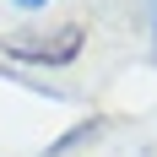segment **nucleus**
Instances as JSON below:
<instances>
[{"instance_id": "f03ea898", "label": "nucleus", "mask_w": 157, "mask_h": 157, "mask_svg": "<svg viewBox=\"0 0 157 157\" xmlns=\"http://www.w3.org/2000/svg\"><path fill=\"white\" fill-rule=\"evenodd\" d=\"M98 130H103V119H87V125H76V130H71V136H60V141L49 146V157H65V152H71V146H81V141H87V136H98Z\"/></svg>"}, {"instance_id": "7ed1b4c3", "label": "nucleus", "mask_w": 157, "mask_h": 157, "mask_svg": "<svg viewBox=\"0 0 157 157\" xmlns=\"http://www.w3.org/2000/svg\"><path fill=\"white\" fill-rule=\"evenodd\" d=\"M152 6V60H157V0H146Z\"/></svg>"}, {"instance_id": "20e7f679", "label": "nucleus", "mask_w": 157, "mask_h": 157, "mask_svg": "<svg viewBox=\"0 0 157 157\" xmlns=\"http://www.w3.org/2000/svg\"><path fill=\"white\" fill-rule=\"evenodd\" d=\"M11 6H22V11H38V6H49V0H11Z\"/></svg>"}, {"instance_id": "f257e3e1", "label": "nucleus", "mask_w": 157, "mask_h": 157, "mask_svg": "<svg viewBox=\"0 0 157 157\" xmlns=\"http://www.w3.org/2000/svg\"><path fill=\"white\" fill-rule=\"evenodd\" d=\"M0 49L11 54V60H33V65H71L81 54V27L71 22V27H54L49 38H0Z\"/></svg>"}]
</instances>
